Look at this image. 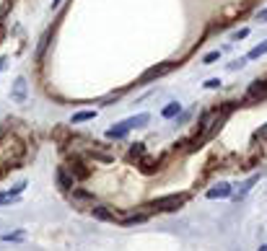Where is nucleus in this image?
I'll return each mask as SVG.
<instances>
[{
    "instance_id": "9",
    "label": "nucleus",
    "mask_w": 267,
    "mask_h": 251,
    "mask_svg": "<svg viewBox=\"0 0 267 251\" xmlns=\"http://www.w3.org/2000/svg\"><path fill=\"white\" fill-rule=\"evenodd\" d=\"M262 55H267V42L257 44V47H254V49L249 52V60H257V57H262Z\"/></svg>"
},
{
    "instance_id": "3",
    "label": "nucleus",
    "mask_w": 267,
    "mask_h": 251,
    "mask_svg": "<svg viewBox=\"0 0 267 251\" xmlns=\"http://www.w3.org/2000/svg\"><path fill=\"white\" fill-rule=\"evenodd\" d=\"M174 67V63H164V65H156V67H148L146 73H143V78H140V83H150L153 78H161V75H166Z\"/></svg>"
},
{
    "instance_id": "5",
    "label": "nucleus",
    "mask_w": 267,
    "mask_h": 251,
    "mask_svg": "<svg viewBox=\"0 0 267 251\" xmlns=\"http://www.w3.org/2000/svg\"><path fill=\"white\" fill-rule=\"evenodd\" d=\"M223 197H231V187L228 184H216L213 189H208V200H223Z\"/></svg>"
},
{
    "instance_id": "15",
    "label": "nucleus",
    "mask_w": 267,
    "mask_h": 251,
    "mask_svg": "<svg viewBox=\"0 0 267 251\" xmlns=\"http://www.w3.org/2000/svg\"><path fill=\"white\" fill-rule=\"evenodd\" d=\"M24 238V233H5L3 235V241H21Z\"/></svg>"
},
{
    "instance_id": "6",
    "label": "nucleus",
    "mask_w": 267,
    "mask_h": 251,
    "mask_svg": "<svg viewBox=\"0 0 267 251\" xmlns=\"http://www.w3.org/2000/svg\"><path fill=\"white\" fill-rule=\"evenodd\" d=\"M11 96H13V101H18V104L26 101V80L24 78H18L16 83H13V94Z\"/></svg>"
},
{
    "instance_id": "1",
    "label": "nucleus",
    "mask_w": 267,
    "mask_h": 251,
    "mask_svg": "<svg viewBox=\"0 0 267 251\" xmlns=\"http://www.w3.org/2000/svg\"><path fill=\"white\" fill-rule=\"evenodd\" d=\"M148 122H150L148 114H138V117H130V119H125V122H119L117 127H112V130L106 132V138H109V140H119V138H125V135L133 130V127H143V125H148Z\"/></svg>"
},
{
    "instance_id": "21",
    "label": "nucleus",
    "mask_w": 267,
    "mask_h": 251,
    "mask_svg": "<svg viewBox=\"0 0 267 251\" xmlns=\"http://www.w3.org/2000/svg\"><path fill=\"white\" fill-rule=\"evenodd\" d=\"M259 251H267V246H259Z\"/></svg>"
},
{
    "instance_id": "7",
    "label": "nucleus",
    "mask_w": 267,
    "mask_h": 251,
    "mask_svg": "<svg viewBox=\"0 0 267 251\" xmlns=\"http://www.w3.org/2000/svg\"><path fill=\"white\" fill-rule=\"evenodd\" d=\"M257 181H259V176H251L249 181H244V184H241V189L234 194V200H244V197H247V192H249V189L254 187V184H257Z\"/></svg>"
},
{
    "instance_id": "2",
    "label": "nucleus",
    "mask_w": 267,
    "mask_h": 251,
    "mask_svg": "<svg viewBox=\"0 0 267 251\" xmlns=\"http://www.w3.org/2000/svg\"><path fill=\"white\" fill-rule=\"evenodd\" d=\"M184 202H187L184 194H169V197H158V200L153 202V207H158V210H179Z\"/></svg>"
},
{
    "instance_id": "8",
    "label": "nucleus",
    "mask_w": 267,
    "mask_h": 251,
    "mask_svg": "<svg viewBox=\"0 0 267 251\" xmlns=\"http://www.w3.org/2000/svg\"><path fill=\"white\" fill-rule=\"evenodd\" d=\"M57 181H60V187H65V189L73 187V181H70V176L65 173V169H57Z\"/></svg>"
},
{
    "instance_id": "12",
    "label": "nucleus",
    "mask_w": 267,
    "mask_h": 251,
    "mask_svg": "<svg viewBox=\"0 0 267 251\" xmlns=\"http://www.w3.org/2000/svg\"><path fill=\"white\" fill-rule=\"evenodd\" d=\"M94 215H96V218H101V220H109V218H114L112 212H109V210H104V207H96V210H94Z\"/></svg>"
},
{
    "instance_id": "18",
    "label": "nucleus",
    "mask_w": 267,
    "mask_h": 251,
    "mask_svg": "<svg viewBox=\"0 0 267 251\" xmlns=\"http://www.w3.org/2000/svg\"><path fill=\"white\" fill-rule=\"evenodd\" d=\"M257 21H262V24H267V8H265V11H259V16H257Z\"/></svg>"
},
{
    "instance_id": "16",
    "label": "nucleus",
    "mask_w": 267,
    "mask_h": 251,
    "mask_svg": "<svg viewBox=\"0 0 267 251\" xmlns=\"http://www.w3.org/2000/svg\"><path fill=\"white\" fill-rule=\"evenodd\" d=\"M220 57V52H210V55H205V65H210V63H216V60Z\"/></svg>"
},
{
    "instance_id": "13",
    "label": "nucleus",
    "mask_w": 267,
    "mask_h": 251,
    "mask_svg": "<svg viewBox=\"0 0 267 251\" xmlns=\"http://www.w3.org/2000/svg\"><path fill=\"white\" fill-rule=\"evenodd\" d=\"M13 200H16V192H3V194H0V204H8Z\"/></svg>"
},
{
    "instance_id": "14",
    "label": "nucleus",
    "mask_w": 267,
    "mask_h": 251,
    "mask_svg": "<svg viewBox=\"0 0 267 251\" xmlns=\"http://www.w3.org/2000/svg\"><path fill=\"white\" fill-rule=\"evenodd\" d=\"M140 156H143V145L138 142V145H135L133 150H130V161H135V158H140Z\"/></svg>"
},
{
    "instance_id": "17",
    "label": "nucleus",
    "mask_w": 267,
    "mask_h": 251,
    "mask_svg": "<svg viewBox=\"0 0 267 251\" xmlns=\"http://www.w3.org/2000/svg\"><path fill=\"white\" fill-rule=\"evenodd\" d=\"M205 86H208V88H218V86H220V80H218V78H210L208 83H205Z\"/></svg>"
},
{
    "instance_id": "11",
    "label": "nucleus",
    "mask_w": 267,
    "mask_h": 251,
    "mask_svg": "<svg viewBox=\"0 0 267 251\" xmlns=\"http://www.w3.org/2000/svg\"><path fill=\"white\" fill-rule=\"evenodd\" d=\"M179 109H182L179 104H169V106L164 109V117H166V119H169V117H177V114H179Z\"/></svg>"
},
{
    "instance_id": "19",
    "label": "nucleus",
    "mask_w": 267,
    "mask_h": 251,
    "mask_svg": "<svg viewBox=\"0 0 267 251\" xmlns=\"http://www.w3.org/2000/svg\"><path fill=\"white\" fill-rule=\"evenodd\" d=\"M257 138H267V125H265V127H262V130H259V132H257Z\"/></svg>"
},
{
    "instance_id": "4",
    "label": "nucleus",
    "mask_w": 267,
    "mask_h": 251,
    "mask_svg": "<svg viewBox=\"0 0 267 251\" xmlns=\"http://www.w3.org/2000/svg\"><path fill=\"white\" fill-rule=\"evenodd\" d=\"M267 96V83L257 80L249 86V94H247V101H257V98H265Z\"/></svg>"
},
{
    "instance_id": "10",
    "label": "nucleus",
    "mask_w": 267,
    "mask_h": 251,
    "mask_svg": "<svg viewBox=\"0 0 267 251\" xmlns=\"http://www.w3.org/2000/svg\"><path fill=\"white\" fill-rule=\"evenodd\" d=\"M96 117V111H78L73 117V125H78V122H86V119H94Z\"/></svg>"
},
{
    "instance_id": "20",
    "label": "nucleus",
    "mask_w": 267,
    "mask_h": 251,
    "mask_svg": "<svg viewBox=\"0 0 267 251\" xmlns=\"http://www.w3.org/2000/svg\"><path fill=\"white\" fill-rule=\"evenodd\" d=\"M3 67H5V57H0V70H3Z\"/></svg>"
}]
</instances>
